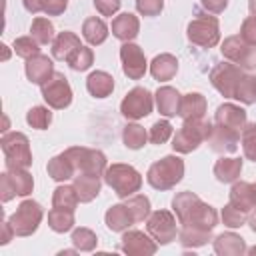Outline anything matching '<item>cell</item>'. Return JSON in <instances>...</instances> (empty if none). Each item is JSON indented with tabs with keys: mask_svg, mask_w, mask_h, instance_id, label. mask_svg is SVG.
Here are the masks:
<instances>
[{
	"mask_svg": "<svg viewBox=\"0 0 256 256\" xmlns=\"http://www.w3.org/2000/svg\"><path fill=\"white\" fill-rule=\"evenodd\" d=\"M172 210L178 218V222L182 226L188 228H202V230H214V226L218 224V214L216 210L202 202L194 192L184 190L178 192L172 198Z\"/></svg>",
	"mask_w": 256,
	"mask_h": 256,
	"instance_id": "cell-1",
	"label": "cell"
},
{
	"mask_svg": "<svg viewBox=\"0 0 256 256\" xmlns=\"http://www.w3.org/2000/svg\"><path fill=\"white\" fill-rule=\"evenodd\" d=\"M182 176H184V160L174 154L156 160L146 172L148 184L156 190H172L182 180Z\"/></svg>",
	"mask_w": 256,
	"mask_h": 256,
	"instance_id": "cell-2",
	"label": "cell"
},
{
	"mask_svg": "<svg viewBox=\"0 0 256 256\" xmlns=\"http://www.w3.org/2000/svg\"><path fill=\"white\" fill-rule=\"evenodd\" d=\"M104 182L116 192L118 198H128L132 194H136L142 186V176L140 172L130 166V164H112L106 168L104 172Z\"/></svg>",
	"mask_w": 256,
	"mask_h": 256,
	"instance_id": "cell-3",
	"label": "cell"
},
{
	"mask_svg": "<svg viewBox=\"0 0 256 256\" xmlns=\"http://www.w3.org/2000/svg\"><path fill=\"white\" fill-rule=\"evenodd\" d=\"M210 130H212V124L204 122L202 118H198V120H184V124L176 130V134L172 138V148L176 152H180V154H190L202 142L208 140Z\"/></svg>",
	"mask_w": 256,
	"mask_h": 256,
	"instance_id": "cell-4",
	"label": "cell"
},
{
	"mask_svg": "<svg viewBox=\"0 0 256 256\" xmlns=\"http://www.w3.org/2000/svg\"><path fill=\"white\" fill-rule=\"evenodd\" d=\"M2 152H4V164L8 170L14 168H28L32 164V152L30 142L22 132H4L0 140Z\"/></svg>",
	"mask_w": 256,
	"mask_h": 256,
	"instance_id": "cell-5",
	"label": "cell"
},
{
	"mask_svg": "<svg viewBox=\"0 0 256 256\" xmlns=\"http://www.w3.org/2000/svg\"><path fill=\"white\" fill-rule=\"evenodd\" d=\"M186 36L192 44L200 48H214L220 42V24L216 16L208 14H196L194 20H190L186 28Z\"/></svg>",
	"mask_w": 256,
	"mask_h": 256,
	"instance_id": "cell-6",
	"label": "cell"
},
{
	"mask_svg": "<svg viewBox=\"0 0 256 256\" xmlns=\"http://www.w3.org/2000/svg\"><path fill=\"white\" fill-rule=\"evenodd\" d=\"M42 216H44V210L38 202L24 200V202H20L16 212L8 218V222L14 228L16 236H32L38 230V226L42 222Z\"/></svg>",
	"mask_w": 256,
	"mask_h": 256,
	"instance_id": "cell-7",
	"label": "cell"
},
{
	"mask_svg": "<svg viewBox=\"0 0 256 256\" xmlns=\"http://www.w3.org/2000/svg\"><path fill=\"white\" fill-rule=\"evenodd\" d=\"M246 72L238 66V64H234V62H218L212 70H210V82H212V86L224 96V98H234V94H236V88H238V84H240V80H242V76H244Z\"/></svg>",
	"mask_w": 256,
	"mask_h": 256,
	"instance_id": "cell-8",
	"label": "cell"
},
{
	"mask_svg": "<svg viewBox=\"0 0 256 256\" xmlns=\"http://www.w3.org/2000/svg\"><path fill=\"white\" fill-rule=\"evenodd\" d=\"M66 154L72 158V162L76 166V174L84 172V174H92V176H104V172L108 168L106 156L100 150L72 146V148H66Z\"/></svg>",
	"mask_w": 256,
	"mask_h": 256,
	"instance_id": "cell-9",
	"label": "cell"
},
{
	"mask_svg": "<svg viewBox=\"0 0 256 256\" xmlns=\"http://www.w3.org/2000/svg\"><path fill=\"white\" fill-rule=\"evenodd\" d=\"M220 52L226 60L238 64L242 70H254L256 68V46L246 44L240 36H228L224 38Z\"/></svg>",
	"mask_w": 256,
	"mask_h": 256,
	"instance_id": "cell-10",
	"label": "cell"
},
{
	"mask_svg": "<svg viewBox=\"0 0 256 256\" xmlns=\"http://www.w3.org/2000/svg\"><path fill=\"white\" fill-rule=\"evenodd\" d=\"M152 106H154V96L150 94V90H146L144 86H136L122 98L120 112L128 120H140L152 112Z\"/></svg>",
	"mask_w": 256,
	"mask_h": 256,
	"instance_id": "cell-11",
	"label": "cell"
},
{
	"mask_svg": "<svg viewBox=\"0 0 256 256\" xmlns=\"http://www.w3.org/2000/svg\"><path fill=\"white\" fill-rule=\"evenodd\" d=\"M42 98L46 104L54 110H64L72 104V88L68 84V78L60 72H54V76L40 86Z\"/></svg>",
	"mask_w": 256,
	"mask_h": 256,
	"instance_id": "cell-12",
	"label": "cell"
},
{
	"mask_svg": "<svg viewBox=\"0 0 256 256\" xmlns=\"http://www.w3.org/2000/svg\"><path fill=\"white\" fill-rule=\"evenodd\" d=\"M146 230L162 246L170 244L178 236L176 218L168 210H154V212H150V216L146 218Z\"/></svg>",
	"mask_w": 256,
	"mask_h": 256,
	"instance_id": "cell-13",
	"label": "cell"
},
{
	"mask_svg": "<svg viewBox=\"0 0 256 256\" xmlns=\"http://www.w3.org/2000/svg\"><path fill=\"white\" fill-rule=\"evenodd\" d=\"M120 60H122V72L130 80H140L146 74L148 62H146V56L138 44L124 42L120 46Z\"/></svg>",
	"mask_w": 256,
	"mask_h": 256,
	"instance_id": "cell-14",
	"label": "cell"
},
{
	"mask_svg": "<svg viewBox=\"0 0 256 256\" xmlns=\"http://www.w3.org/2000/svg\"><path fill=\"white\" fill-rule=\"evenodd\" d=\"M120 248L128 256H152L158 250V242L150 234H144L140 230H124Z\"/></svg>",
	"mask_w": 256,
	"mask_h": 256,
	"instance_id": "cell-15",
	"label": "cell"
},
{
	"mask_svg": "<svg viewBox=\"0 0 256 256\" xmlns=\"http://www.w3.org/2000/svg\"><path fill=\"white\" fill-rule=\"evenodd\" d=\"M238 140H240V132L230 130L220 124H214L206 142H208L210 150H214L218 154H230V152L238 150Z\"/></svg>",
	"mask_w": 256,
	"mask_h": 256,
	"instance_id": "cell-16",
	"label": "cell"
},
{
	"mask_svg": "<svg viewBox=\"0 0 256 256\" xmlns=\"http://www.w3.org/2000/svg\"><path fill=\"white\" fill-rule=\"evenodd\" d=\"M214 122L242 134V128L246 126V110L240 108V106H236V104H230V102L220 104V106L216 108Z\"/></svg>",
	"mask_w": 256,
	"mask_h": 256,
	"instance_id": "cell-17",
	"label": "cell"
},
{
	"mask_svg": "<svg viewBox=\"0 0 256 256\" xmlns=\"http://www.w3.org/2000/svg\"><path fill=\"white\" fill-rule=\"evenodd\" d=\"M26 78L32 82V84H44L48 82L52 76H54V64L48 56L44 54H36L32 58L26 60Z\"/></svg>",
	"mask_w": 256,
	"mask_h": 256,
	"instance_id": "cell-18",
	"label": "cell"
},
{
	"mask_svg": "<svg viewBox=\"0 0 256 256\" xmlns=\"http://www.w3.org/2000/svg\"><path fill=\"white\" fill-rule=\"evenodd\" d=\"M230 204L250 214L256 208V188L250 182H234L230 188Z\"/></svg>",
	"mask_w": 256,
	"mask_h": 256,
	"instance_id": "cell-19",
	"label": "cell"
},
{
	"mask_svg": "<svg viewBox=\"0 0 256 256\" xmlns=\"http://www.w3.org/2000/svg\"><path fill=\"white\" fill-rule=\"evenodd\" d=\"M140 32V20L138 16L130 12H122L112 20V34L122 42H132Z\"/></svg>",
	"mask_w": 256,
	"mask_h": 256,
	"instance_id": "cell-20",
	"label": "cell"
},
{
	"mask_svg": "<svg viewBox=\"0 0 256 256\" xmlns=\"http://www.w3.org/2000/svg\"><path fill=\"white\" fill-rule=\"evenodd\" d=\"M206 108H208V102L200 92H188L180 100L178 116L182 120H198L206 114Z\"/></svg>",
	"mask_w": 256,
	"mask_h": 256,
	"instance_id": "cell-21",
	"label": "cell"
},
{
	"mask_svg": "<svg viewBox=\"0 0 256 256\" xmlns=\"http://www.w3.org/2000/svg\"><path fill=\"white\" fill-rule=\"evenodd\" d=\"M154 98H156L158 112H160L162 116L172 118V116H176V114H178L182 96H180V92H178L176 88H172V86H162V88H158V90H156Z\"/></svg>",
	"mask_w": 256,
	"mask_h": 256,
	"instance_id": "cell-22",
	"label": "cell"
},
{
	"mask_svg": "<svg viewBox=\"0 0 256 256\" xmlns=\"http://www.w3.org/2000/svg\"><path fill=\"white\" fill-rule=\"evenodd\" d=\"M246 250L244 238L234 232H224L214 238V252L218 256H242Z\"/></svg>",
	"mask_w": 256,
	"mask_h": 256,
	"instance_id": "cell-23",
	"label": "cell"
},
{
	"mask_svg": "<svg viewBox=\"0 0 256 256\" xmlns=\"http://www.w3.org/2000/svg\"><path fill=\"white\" fill-rule=\"evenodd\" d=\"M46 170H48V176L52 180H56V182H66L68 178L76 176V166H74L72 158L66 154V150L62 154L54 156L52 160H48Z\"/></svg>",
	"mask_w": 256,
	"mask_h": 256,
	"instance_id": "cell-24",
	"label": "cell"
},
{
	"mask_svg": "<svg viewBox=\"0 0 256 256\" xmlns=\"http://www.w3.org/2000/svg\"><path fill=\"white\" fill-rule=\"evenodd\" d=\"M80 38L70 32V30H64V32H58L54 42H52V56L56 60H68L78 48H80Z\"/></svg>",
	"mask_w": 256,
	"mask_h": 256,
	"instance_id": "cell-25",
	"label": "cell"
},
{
	"mask_svg": "<svg viewBox=\"0 0 256 256\" xmlns=\"http://www.w3.org/2000/svg\"><path fill=\"white\" fill-rule=\"evenodd\" d=\"M178 72V60L172 54H158L152 62H150V74L154 80L158 82H166L172 80Z\"/></svg>",
	"mask_w": 256,
	"mask_h": 256,
	"instance_id": "cell-26",
	"label": "cell"
},
{
	"mask_svg": "<svg viewBox=\"0 0 256 256\" xmlns=\"http://www.w3.org/2000/svg\"><path fill=\"white\" fill-rule=\"evenodd\" d=\"M104 220H106V226H108L112 232H124V230H128L132 224H136L134 218H132V212L128 210L126 204H114V206H110V208L106 210Z\"/></svg>",
	"mask_w": 256,
	"mask_h": 256,
	"instance_id": "cell-27",
	"label": "cell"
},
{
	"mask_svg": "<svg viewBox=\"0 0 256 256\" xmlns=\"http://www.w3.org/2000/svg\"><path fill=\"white\" fill-rule=\"evenodd\" d=\"M74 190L80 198V202H92L98 194H100V176H92V174H84L78 172L74 176Z\"/></svg>",
	"mask_w": 256,
	"mask_h": 256,
	"instance_id": "cell-28",
	"label": "cell"
},
{
	"mask_svg": "<svg viewBox=\"0 0 256 256\" xmlns=\"http://www.w3.org/2000/svg\"><path fill=\"white\" fill-rule=\"evenodd\" d=\"M86 88L94 98H106L114 90V78L104 70H96L86 78Z\"/></svg>",
	"mask_w": 256,
	"mask_h": 256,
	"instance_id": "cell-29",
	"label": "cell"
},
{
	"mask_svg": "<svg viewBox=\"0 0 256 256\" xmlns=\"http://www.w3.org/2000/svg\"><path fill=\"white\" fill-rule=\"evenodd\" d=\"M212 172H214L216 180L222 184L236 182L242 172V160L240 158H220V160H216Z\"/></svg>",
	"mask_w": 256,
	"mask_h": 256,
	"instance_id": "cell-30",
	"label": "cell"
},
{
	"mask_svg": "<svg viewBox=\"0 0 256 256\" xmlns=\"http://www.w3.org/2000/svg\"><path fill=\"white\" fill-rule=\"evenodd\" d=\"M82 36L88 44L92 46H98L102 44L106 38H108V26L102 18H96V16H90L84 20L82 24Z\"/></svg>",
	"mask_w": 256,
	"mask_h": 256,
	"instance_id": "cell-31",
	"label": "cell"
},
{
	"mask_svg": "<svg viewBox=\"0 0 256 256\" xmlns=\"http://www.w3.org/2000/svg\"><path fill=\"white\" fill-rule=\"evenodd\" d=\"M178 240L184 248H198V246L208 244V240H214V238H212V230L182 226V230L178 232Z\"/></svg>",
	"mask_w": 256,
	"mask_h": 256,
	"instance_id": "cell-32",
	"label": "cell"
},
{
	"mask_svg": "<svg viewBox=\"0 0 256 256\" xmlns=\"http://www.w3.org/2000/svg\"><path fill=\"white\" fill-rule=\"evenodd\" d=\"M30 36L40 44V46H46V44H52L54 42V24L44 18V16H36L30 24Z\"/></svg>",
	"mask_w": 256,
	"mask_h": 256,
	"instance_id": "cell-33",
	"label": "cell"
},
{
	"mask_svg": "<svg viewBox=\"0 0 256 256\" xmlns=\"http://www.w3.org/2000/svg\"><path fill=\"white\" fill-rule=\"evenodd\" d=\"M78 202H80V198H78L74 186H68V184L58 186L54 190V194H52V206L54 208H62V210H72L74 212Z\"/></svg>",
	"mask_w": 256,
	"mask_h": 256,
	"instance_id": "cell-34",
	"label": "cell"
},
{
	"mask_svg": "<svg viewBox=\"0 0 256 256\" xmlns=\"http://www.w3.org/2000/svg\"><path fill=\"white\" fill-rule=\"evenodd\" d=\"M48 226L58 234H64V232L72 230L74 228V212L72 210H62V208H52L48 212Z\"/></svg>",
	"mask_w": 256,
	"mask_h": 256,
	"instance_id": "cell-35",
	"label": "cell"
},
{
	"mask_svg": "<svg viewBox=\"0 0 256 256\" xmlns=\"http://www.w3.org/2000/svg\"><path fill=\"white\" fill-rule=\"evenodd\" d=\"M18 196H28L34 190V178L26 168H14V170H6Z\"/></svg>",
	"mask_w": 256,
	"mask_h": 256,
	"instance_id": "cell-36",
	"label": "cell"
},
{
	"mask_svg": "<svg viewBox=\"0 0 256 256\" xmlns=\"http://www.w3.org/2000/svg\"><path fill=\"white\" fill-rule=\"evenodd\" d=\"M148 140V132L140 124H128L122 132V142L130 150H140Z\"/></svg>",
	"mask_w": 256,
	"mask_h": 256,
	"instance_id": "cell-37",
	"label": "cell"
},
{
	"mask_svg": "<svg viewBox=\"0 0 256 256\" xmlns=\"http://www.w3.org/2000/svg\"><path fill=\"white\" fill-rule=\"evenodd\" d=\"M126 206L132 212L134 222H144L150 216V200L144 194H132L126 198Z\"/></svg>",
	"mask_w": 256,
	"mask_h": 256,
	"instance_id": "cell-38",
	"label": "cell"
},
{
	"mask_svg": "<svg viewBox=\"0 0 256 256\" xmlns=\"http://www.w3.org/2000/svg\"><path fill=\"white\" fill-rule=\"evenodd\" d=\"M234 98L240 100L242 104H254L256 102V76L254 74H244L242 76Z\"/></svg>",
	"mask_w": 256,
	"mask_h": 256,
	"instance_id": "cell-39",
	"label": "cell"
},
{
	"mask_svg": "<svg viewBox=\"0 0 256 256\" xmlns=\"http://www.w3.org/2000/svg\"><path fill=\"white\" fill-rule=\"evenodd\" d=\"M70 240L76 246V250H80V252H92L98 246V238L90 228H76L72 232Z\"/></svg>",
	"mask_w": 256,
	"mask_h": 256,
	"instance_id": "cell-40",
	"label": "cell"
},
{
	"mask_svg": "<svg viewBox=\"0 0 256 256\" xmlns=\"http://www.w3.org/2000/svg\"><path fill=\"white\" fill-rule=\"evenodd\" d=\"M26 122L36 130H46L52 122V112L46 106H32L26 112Z\"/></svg>",
	"mask_w": 256,
	"mask_h": 256,
	"instance_id": "cell-41",
	"label": "cell"
},
{
	"mask_svg": "<svg viewBox=\"0 0 256 256\" xmlns=\"http://www.w3.org/2000/svg\"><path fill=\"white\" fill-rule=\"evenodd\" d=\"M240 142H242V150L244 156L252 162H256V122H246V126L242 128L240 134Z\"/></svg>",
	"mask_w": 256,
	"mask_h": 256,
	"instance_id": "cell-42",
	"label": "cell"
},
{
	"mask_svg": "<svg viewBox=\"0 0 256 256\" xmlns=\"http://www.w3.org/2000/svg\"><path fill=\"white\" fill-rule=\"evenodd\" d=\"M68 66L72 68V70H76V72H84V70H88L90 66H92V62H94V54H92V50L88 48V46H80L68 60Z\"/></svg>",
	"mask_w": 256,
	"mask_h": 256,
	"instance_id": "cell-43",
	"label": "cell"
},
{
	"mask_svg": "<svg viewBox=\"0 0 256 256\" xmlns=\"http://www.w3.org/2000/svg\"><path fill=\"white\" fill-rule=\"evenodd\" d=\"M12 48H14L16 56H20V58H24V60H28V58L40 54V44H38L32 36H20V38H16L14 44H12Z\"/></svg>",
	"mask_w": 256,
	"mask_h": 256,
	"instance_id": "cell-44",
	"label": "cell"
},
{
	"mask_svg": "<svg viewBox=\"0 0 256 256\" xmlns=\"http://www.w3.org/2000/svg\"><path fill=\"white\" fill-rule=\"evenodd\" d=\"M222 222H224V226H228V228H240V226H244L246 222H248V214L246 212H242L240 208H236V206H232L230 202L222 208Z\"/></svg>",
	"mask_w": 256,
	"mask_h": 256,
	"instance_id": "cell-45",
	"label": "cell"
},
{
	"mask_svg": "<svg viewBox=\"0 0 256 256\" xmlns=\"http://www.w3.org/2000/svg\"><path fill=\"white\" fill-rule=\"evenodd\" d=\"M172 136V124L168 120H158L152 124L150 132H148V140L152 144H164L168 138Z\"/></svg>",
	"mask_w": 256,
	"mask_h": 256,
	"instance_id": "cell-46",
	"label": "cell"
},
{
	"mask_svg": "<svg viewBox=\"0 0 256 256\" xmlns=\"http://www.w3.org/2000/svg\"><path fill=\"white\" fill-rule=\"evenodd\" d=\"M238 36H240L246 44L256 46V16H246V18H244Z\"/></svg>",
	"mask_w": 256,
	"mask_h": 256,
	"instance_id": "cell-47",
	"label": "cell"
},
{
	"mask_svg": "<svg viewBox=\"0 0 256 256\" xmlns=\"http://www.w3.org/2000/svg\"><path fill=\"white\" fill-rule=\"evenodd\" d=\"M164 8V0H136V10L142 16H158Z\"/></svg>",
	"mask_w": 256,
	"mask_h": 256,
	"instance_id": "cell-48",
	"label": "cell"
},
{
	"mask_svg": "<svg viewBox=\"0 0 256 256\" xmlns=\"http://www.w3.org/2000/svg\"><path fill=\"white\" fill-rule=\"evenodd\" d=\"M14 196H18V194H16V188H14L8 172L0 174V200L2 202H10Z\"/></svg>",
	"mask_w": 256,
	"mask_h": 256,
	"instance_id": "cell-49",
	"label": "cell"
},
{
	"mask_svg": "<svg viewBox=\"0 0 256 256\" xmlns=\"http://www.w3.org/2000/svg\"><path fill=\"white\" fill-rule=\"evenodd\" d=\"M120 4L122 0H94V6L102 16H114L120 10Z\"/></svg>",
	"mask_w": 256,
	"mask_h": 256,
	"instance_id": "cell-50",
	"label": "cell"
},
{
	"mask_svg": "<svg viewBox=\"0 0 256 256\" xmlns=\"http://www.w3.org/2000/svg\"><path fill=\"white\" fill-rule=\"evenodd\" d=\"M66 6H68L66 0H48L44 14H48V16H60V14H64Z\"/></svg>",
	"mask_w": 256,
	"mask_h": 256,
	"instance_id": "cell-51",
	"label": "cell"
},
{
	"mask_svg": "<svg viewBox=\"0 0 256 256\" xmlns=\"http://www.w3.org/2000/svg\"><path fill=\"white\" fill-rule=\"evenodd\" d=\"M228 6V0H202V8L212 12V14H220L224 12V8Z\"/></svg>",
	"mask_w": 256,
	"mask_h": 256,
	"instance_id": "cell-52",
	"label": "cell"
},
{
	"mask_svg": "<svg viewBox=\"0 0 256 256\" xmlns=\"http://www.w3.org/2000/svg\"><path fill=\"white\" fill-rule=\"evenodd\" d=\"M22 2H24V8H26L30 14L44 12V10H46V4H48V0H22Z\"/></svg>",
	"mask_w": 256,
	"mask_h": 256,
	"instance_id": "cell-53",
	"label": "cell"
},
{
	"mask_svg": "<svg viewBox=\"0 0 256 256\" xmlns=\"http://www.w3.org/2000/svg\"><path fill=\"white\" fill-rule=\"evenodd\" d=\"M2 228H4V236H2V240H0V242H2V244H8V242L12 240V236H16V234H14V228L10 226V222H4V226H2Z\"/></svg>",
	"mask_w": 256,
	"mask_h": 256,
	"instance_id": "cell-54",
	"label": "cell"
},
{
	"mask_svg": "<svg viewBox=\"0 0 256 256\" xmlns=\"http://www.w3.org/2000/svg\"><path fill=\"white\" fill-rule=\"evenodd\" d=\"M248 224H250V230H252V232H256V208L248 214Z\"/></svg>",
	"mask_w": 256,
	"mask_h": 256,
	"instance_id": "cell-55",
	"label": "cell"
},
{
	"mask_svg": "<svg viewBox=\"0 0 256 256\" xmlns=\"http://www.w3.org/2000/svg\"><path fill=\"white\" fill-rule=\"evenodd\" d=\"M248 8H250V16H256V0H248Z\"/></svg>",
	"mask_w": 256,
	"mask_h": 256,
	"instance_id": "cell-56",
	"label": "cell"
},
{
	"mask_svg": "<svg viewBox=\"0 0 256 256\" xmlns=\"http://www.w3.org/2000/svg\"><path fill=\"white\" fill-rule=\"evenodd\" d=\"M246 252H250V254H256V246H252L250 250H246Z\"/></svg>",
	"mask_w": 256,
	"mask_h": 256,
	"instance_id": "cell-57",
	"label": "cell"
},
{
	"mask_svg": "<svg viewBox=\"0 0 256 256\" xmlns=\"http://www.w3.org/2000/svg\"><path fill=\"white\" fill-rule=\"evenodd\" d=\"M254 188H256V184H254Z\"/></svg>",
	"mask_w": 256,
	"mask_h": 256,
	"instance_id": "cell-58",
	"label": "cell"
}]
</instances>
